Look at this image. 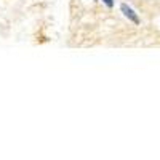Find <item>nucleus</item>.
<instances>
[{
    "mask_svg": "<svg viewBox=\"0 0 160 160\" xmlns=\"http://www.w3.org/2000/svg\"><path fill=\"white\" fill-rule=\"evenodd\" d=\"M102 2H104L109 8H112V7H114V0H102Z\"/></svg>",
    "mask_w": 160,
    "mask_h": 160,
    "instance_id": "obj_2",
    "label": "nucleus"
},
{
    "mask_svg": "<svg viewBox=\"0 0 160 160\" xmlns=\"http://www.w3.org/2000/svg\"><path fill=\"white\" fill-rule=\"evenodd\" d=\"M120 10H122V13L127 16V18H128L131 22H135V24H139V18H138V15H136L135 11L131 10L127 3H122V5H120Z\"/></svg>",
    "mask_w": 160,
    "mask_h": 160,
    "instance_id": "obj_1",
    "label": "nucleus"
}]
</instances>
